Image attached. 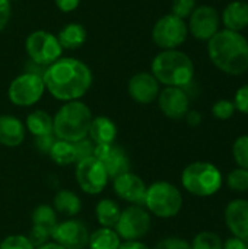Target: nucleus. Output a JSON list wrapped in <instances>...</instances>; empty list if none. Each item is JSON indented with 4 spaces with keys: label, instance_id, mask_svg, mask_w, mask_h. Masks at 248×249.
<instances>
[{
    "label": "nucleus",
    "instance_id": "45",
    "mask_svg": "<svg viewBox=\"0 0 248 249\" xmlns=\"http://www.w3.org/2000/svg\"><path fill=\"white\" fill-rule=\"evenodd\" d=\"M9 1H10V3H12V1H19V0H9Z\"/></svg>",
    "mask_w": 248,
    "mask_h": 249
},
{
    "label": "nucleus",
    "instance_id": "25",
    "mask_svg": "<svg viewBox=\"0 0 248 249\" xmlns=\"http://www.w3.org/2000/svg\"><path fill=\"white\" fill-rule=\"evenodd\" d=\"M25 128L28 133H31L34 137H42L50 136L53 133V117L44 111V109H35L26 115L25 120Z\"/></svg>",
    "mask_w": 248,
    "mask_h": 249
},
{
    "label": "nucleus",
    "instance_id": "4",
    "mask_svg": "<svg viewBox=\"0 0 248 249\" xmlns=\"http://www.w3.org/2000/svg\"><path fill=\"white\" fill-rule=\"evenodd\" d=\"M94 115L82 101L64 102L53 117V133L58 140L76 143L88 137Z\"/></svg>",
    "mask_w": 248,
    "mask_h": 249
},
{
    "label": "nucleus",
    "instance_id": "1",
    "mask_svg": "<svg viewBox=\"0 0 248 249\" xmlns=\"http://www.w3.org/2000/svg\"><path fill=\"white\" fill-rule=\"evenodd\" d=\"M45 90L61 102L80 101L92 86V71L89 66L73 57H60L45 67L42 73Z\"/></svg>",
    "mask_w": 248,
    "mask_h": 249
},
{
    "label": "nucleus",
    "instance_id": "30",
    "mask_svg": "<svg viewBox=\"0 0 248 249\" xmlns=\"http://www.w3.org/2000/svg\"><path fill=\"white\" fill-rule=\"evenodd\" d=\"M191 249H222L224 248V241L221 236L215 232H200L197 233L193 241H191Z\"/></svg>",
    "mask_w": 248,
    "mask_h": 249
},
{
    "label": "nucleus",
    "instance_id": "36",
    "mask_svg": "<svg viewBox=\"0 0 248 249\" xmlns=\"http://www.w3.org/2000/svg\"><path fill=\"white\" fill-rule=\"evenodd\" d=\"M95 147H96V144H95L89 137H85V139L76 142V143H75V149H76L77 162L82 160V159H86V158L94 156Z\"/></svg>",
    "mask_w": 248,
    "mask_h": 249
},
{
    "label": "nucleus",
    "instance_id": "41",
    "mask_svg": "<svg viewBox=\"0 0 248 249\" xmlns=\"http://www.w3.org/2000/svg\"><path fill=\"white\" fill-rule=\"evenodd\" d=\"M184 120H186V123L190 127H197L202 123V114L199 111H196V109H189V112L186 114Z\"/></svg>",
    "mask_w": 248,
    "mask_h": 249
},
{
    "label": "nucleus",
    "instance_id": "9",
    "mask_svg": "<svg viewBox=\"0 0 248 249\" xmlns=\"http://www.w3.org/2000/svg\"><path fill=\"white\" fill-rule=\"evenodd\" d=\"M152 226V216L145 209V206L130 204L121 210L120 219L115 225V232L123 242L129 241H142Z\"/></svg>",
    "mask_w": 248,
    "mask_h": 249
},
{
    "label": "nucleus",
    "instance_id": "44",
    "mask_svg": "<svg viewBox=\"0 0 248 249\" xmlns=\"http://www.w3.org/2000/svg\"><path fill=\"white\" fill-rule=\"evenodd\" d=\"M35 249H66V248H63L61 245L56 244L54 241H48V242H45V244H42V245L37 247Z\"/></svg>",
    "mask_w": 248,
    "mask_h": 249
},
{
    "label": "nucleus",
    "instance_id": "8",
    "mask_svg": "<svg viewBox=\"0 0 248 249\" xmlns=\"http://www.w3.org/2000/svg\"><path fill=\"white\" fill-rule=\"evenodd\" d=\"M44 92L45 85L42 76L32 71H25L10 82L7 88V98L15 107L28 108L39 102Z\"/></svg>",
    "mask_w": 248,
    "mask_h": 249
},
{
    "label": "nucleus",
    "instance_id": "22",
    "mask_svg": "<svg viewBox=\"0 0 248 249\" xmlns=\"http://www.w3.org/2000/svg\"><path fill=\"white\" fill-rule=\"evenodd\" d=\"M117 136H118V128L111 118H108L105 115H98V117L92 118L88 137L96 146L115 143Z\"/></svg>",
    "mask_w": 248,
    "mask_h": 249
},
{
    "label": "nucleus",
    "instance_id": "33",
    "mask_svg": "<svg viewBox=\"0 0 248 249\" xmlns=\"http://www.w3.org/2000/svg\"><path fill=\"white\" fill-rule=\"evenodd\" d=\"M235 105L232 101L229 99H219L213 104L212 107V115L216 118V120H221V121H227L229 120L234 114H235Z\"/></svg>",
    "mask_w": 248,
    "mask_h": 249
},
{
    "label": "nucleus",
    "instance_id": "35",
    "mask_svg": "<svg viewBox=\"0 0 248 249\" xmlns=\"http://www.w3.org/2000/svg\"><path fill=\"white\" fill-rule=\"evenodd\" d=\"M153 249H191L189 241L178 238V236H168L156 242Z\"/></svg>",
    "mask_w": 248,
    "mask_h": 249
},
{
    "label": "nucleus",
    "instance_id": "27",
    "mask_svg": "<svg viewBox=\"0 0 248 249\" xmlns=\"http://www.w3.org/2000/svg\"><path fill=\"white\" fill-rule=\"evenodd\" d=\"M121 238L113 228H98L89 233V249H118L121 245Z\"/></svg>",
    "mask_w": 248,
    "mask_h": 249
},
{
    "label": "nucleus",
    "instance_id": "6",
    "mask_svg": "<svg viewBox=\"0 0 248 249\" xmlns=\"http://www.w3.org/2000/svg\"><path fill=\"white\" fill-rule=\"evenodd\" d=\"M145 209L158 219H172L183 209L181 191L168 181H156L146 188Z\"/></svg>",
    "mask_w": 248,
    "mask_h": 249
},
{
    "label": "nucleus",
    "instance_id": "7",
    "mask_svg": "<svg viewBox=\"0 0 248 249\" xmlns=\"http://www.w3.org/2000/svg\"><path fill=\"white\" fill-rule=\"evenodd\" d=\"M25 51L29 60L41 67H48L50 64L57 61L63 54V48L58 42L57 35L44 29L32 31L26 36Z\"/></svg>",
    "mask_w": 248,
    "mask_h": 249
},
{
    "label": "nucleus",
    "instance_id": "3",
    "mask_svg": "<svg viewBox=\"0 0 248 249\" xmlns=\"http://www.w3.org/2000/svg\"><path fill=\"white\" fill-rule=\"evenodd\" d=\"M151 73L159 82V85L186 88L193 82L194 63L183 51L162 50L155 55L151 64Z\"/></svg>",
    "mask_w": 248,
    "mask_h": 249
},
{
    "label": "nucleus",
    "instance_id": "37",
    "mask_svg": "<svg viewBox=\"0 0 248 249\" xmlns=\"http://www.w3.org/2000/svg\"><path fill=\"white\" fill-rule=\"evenodd\" d=\"M232 102H234L237 111H240L241 114L248 115V85L241 86L235 92V96H234V101Z\"/></svg>",
    "mask_w": 248,
    "mask_h": 249
},
{
    "label": "nucleus",
    "instance_id": "28",
    "mask_svg": "<svg viewBox=\"0 0 248 249\" xmlns=\"http://www.w3.org/2000/svg\"><path fill=\"white\" fill-rule=\"evenodd\" d=\"M48 156L58 166H69V165H76L77 163L75 143L64 142V140L57 139L54 142V144L51 146V149L48 152Z\"/></svg>",
    "mask_w": 248,
    "mask_h": 249
},
{
    "label": "nucleus",
    "instance_id": "31",
    "mask_svg": "<svg viewBox=\"0 0 248 249\" xmlns=\"http://www.w3.org/2000/svg\"><path fill=\"white\" fill-rule=\"evenodd\" d=\"M232 156L238 168L248 171V134L237 137L232 144Z\"/></svg>",
    "mask_w": 248,
    "mask_h": 249
},
{
    "label": "nucleus",
    "instance_id": "19",
    "mask_svg": "<svg viewBox=\"0 0 248 249\" xmlns=\"http://www.w3.org/2000/svg\"><path fill=\"white\" fill-rule=\"evenodd\" d=\"M224 219L231 235L248 244V200L235 198L229 201L225 207Z\"/></svg>",
    "mask_w": 248,
    "mask_h": 249
},
{
    "label": "nucleus",
    "instance_id": "12",
    "mask_svg": "<svg viewBox=\"0 0 248 249\" xmlns=\"http://www.w3.org/2000/svg\"><path fill=\"white\" fill-rule=\"evenodd\" d=\"M51 241L66 249H85L89 242L86 223L75 217L58 222L51 233Z\"/></svg>",
    "mask_w": 248,
    "mask_h": 249
},
{
    "label": "nucleus",
    "instance_id": "42",
    "mask_svg": "<svg viewBox=\"0 0 248 249\" xmlns=\"http://www.w3.org/2000/svg\"><path fill=\"white\" fill-rule=\"evenodd\" d=\"M222 249H248V244L238 239V238H228L227 241H224V248Z\"/></svg>",
    "mask_w": 248,
    "mask_h": 249
},
{
    "label": "nucleus",
    "instance_id": "32",
    "mask_svg": "<svg viewBox=\"0 0 248 249\" xmlns=\"http://www.w3.org/2000/svg\"><path fill=\"white\" fill-rule=\"evenodd\" d=\"M0 249H35V245L25 235H9L0 242Z\"/></svg>",
    "mask_w": 248,
    "mask_h": 249
},
{
    "label": "nucleus",
    "instance_id": "26",
    "mask_svg": "<svg viewBox=\"0 0 248 249\" xmlns=\"http://www.w3.org/2000/svg\"><path fill=\"white\" fill-rule=\"evenodd\" d=\"M121 214L120 204L113 198H102L95 206V217L101 228H115Z\"/></svg>",
    "mask_w": 248,
    "mask_h": 249
},
{
    "label": "nucleus",
    "instance_id": "5",
    "mask_svg": "<svg viewBox=\"0 0 248 249\" xmlns=\"http://www.w3.org/2000/svg\"><path fill=\"white\" fill-rule=\"evenodd\" d=\"M224 177L219 168L210 162L196 160L189 163L181 172L183 188L200 198L212 197L222 188Z\"/></svg>",
    "mask_w": 248,
    "mask_h": 249
},
{
    "label": "nucleus",
    "instance_id": "15",
    "mask_svg": "<svg viewBox=\"0 0 248 249\" xmlns=\"http://www.w3.org/2000/svg\"><path fill=\"white\" fill-rule=\"evenodd\" d=\"M158 107L170 120H183L190 109V98L184 88L165 86L158 95Z\"/></svg>",
    "mask_w": 248,
    "mask_h": 249
},
{
    "label": "nucleus",
    "instance_id": "17",
    "mask_svg": "<svg viewBox=\"0 0 248 249\" xmlns=\"http://www.w3.org/2000/svg\"><path fill=\"white\" fill-rule=\"evenodd\" d=\"M146 182L134 172L129 171L124 172L113 179V190L114 194L129 204L143 206L145 196H146Z\"/></svg>",
    "mask_w": 248,
    "mask_h": 249
},
{
    "label": "nucleus",
    "instance_id": "23",
    "mask_svg": "<svg viewBox=\"0 0 248 249\" xmlns=\"http://www.w3.org/2000/svg\"><path fill=\"white\" fill-rule=\"evenodd\" d=\"M53 209L57 212V214L72 219V217H76L82 212V200L72 190L63 188L54 194Z\"/></svg>",
    "mask_w": 248,
    "mask_h": 249
},
{
    "label": "nucleus",
    "instance_id": "29",
    "mask_svg": "<svg viewBox=\"0 0 248 249\" xmlns=\"http://www.w3.org/2000/svg\"><path fill=\"white\" fill-rule=\"evenodd\" d=\"M227 187L237 194H246L248 193V171L243 168H235L227 175Z\"/></svg>",
    "mask_w": 248,
    "mask_h": 249
},
{
    "label": "nucleus",
    "instance_id": "20",
    "mask_svg": "<svg viewBox=\"0 0 248 249\" xmlns=\"http://www.w3.org/2000/svg\"><path fill=\"white\" fill-rule=\"evenodd\" d=\"M26 128L23 121L10 114L0 115V144L4 147H18L23 143Z\"/></svg>",
    "mask_w": 248,
    "mask_h": 249
},
{
    "label": "nucleus",
    "instance_id": "18",
    "mask_svg": "<svg viewBox=\"0 0 248 249\" xmlns=\"http://www.w3.org/2000/svg\"><path fill=\"white\" fill-rule=\"evenodd\" d=\"M161 92V85L152 73L140 71L133 74L127 82L129 96L140 105H149L158 99Z\"/></svg>",
    "mask_w": 248,
    "mask_h": 249
},
{
    "label": "nucleus",
    "instance_id": "38",
    "mask_svg": "<svg viewBox=\"0 0 248 249\" xmlns=\"http://www.w3.org/2000/svg\"><path fill=\"white\" fill-rule=\"evenodd\" d=\"M57 140V137L54 134H50V136H42V137H35V147L41 152V153H47L50 152L51 146L54 144V142Z\"/></svg>",
    "mask_w": 248,
    "mask_h": 249
},
{
    "label": "nucleus",
    "instance_id": "21",
    "mask_svg": "<svg viewBox=\"0 0 248 249\" xmlns=\"http://www.w3.org/2000/svg\"><path fill=\"white\" fill-rule=\"evenodd\" d=\"M221 22L224 23L225 29L241 32L248 26V3L243 0H232L229 1L221 16Z\"/></svg>",
    "mask_w": 248,
    "mask_h": 249
},
{
    "label": "nucleus",
    "instance_id": "11",
    "mask_svg": "<svg viewBox=\"0 0 248 249\" xmlns=\"http://www.w3.org/2000/svg\"><path fill=\"white\" fill-rule=\"evenodd\" d=\"M76 182L80 191L88 196H98L101 194L110 181V177L102 166V163L95 158H86L76 163Z\"/></svg>",
    "mask_w": 248,
    "mask_h": 249
},
{
    "label": "nucleus",
    "instance_id": "2",
    "mask_svg": "<svg viewBox=\"0 0 248 249\" xmlns=\"http://www.w3.org/2000/svg\"><path fill=\"white\" fill-rule=\"evenodd\" d=\"M210 61L221 71L240 76L248 70V41L241 32L219 29L208 41Z\"/></svg>",
    "mask_w": 248,
    "mask_h": 249
},
{
    "label": "nucleus",
    "instance_id": "16",
    "mask_svg": "<svg viewBox=\"0 0 248 249\" xmlns=\"http://www.w3.org/2000/svg\"><path fill=\"white\" fill-rule=\"evenodd\" d=\"M94 156L102 163L110 179H114L115 177L130 171V166H132L130 158L127 152L117 143L96 146Z\"/></svg>",
    "mask_w": 248,
    "mask_h": 249
},
{
    "label": "nucleus",
    "instance_id": "24",
    "mask_svg": "<svg viewBox=\"0 0 248 249\" xmlns=\"http://www.w3.org/2000/svg\"><path fill=\"white\" fill-rule=\"evenodd\" d=\"M86 28L82 23L70 22L64 25L57 34L58 42L63 50H77L86 42Z\"/></svg>",
    "mask_w": 248,
    "mask_h": 249
},
{
    "label": "nucleus",
    "instance_id": "39",
    "mask_svg": "<svg viewBox=\"0 0 248 249\" xmlns=\"http://www.w3.org/2000/svg\"><path fill=\"white\" fill-rule=\"evenodd\" d=\"M12 16V3L9 0H0V32L7 26Z\"/></svg>",
    "mask_w": 248,
    "mask_h": 249
},
{
    "label": "nucleus",
    "instance_id": "10",
    "mask_svg": "<svg viewBox=\"0 0 248 249\" xmlns=\"http://www.w3.org/2000/svg\"><path fill=\"white\" fill-rule=\"evenodd\" d=\"M187 22L172 13L159 18L152 28V41L161 50H177L187 39Z\"/></svg>",
    "mask_w": 248,
    "mask_h": 249
},
{
    "label": "nucleus",
    "instance_id": "43",
    "mask_svg": "<svg viewBox=\"0 0 248 249\" xmlns=\"http://www.w3.org/2000/svg\"><path fill=\"white\" fill-rule=\"evenodd\" d=\"M118 249H152L149 248L146 244H143L142 241H129V242H121Z\"/></svg>",
    "mask_w": 248,
    "mask_h": 249
},
{
    "label": "nucleus",
    "instance_id": "14",
    "mask_svg": "<svg viewBox=\"0 0 248 249\" xmlns=\"http://www.w3.org/2000/svg\"><path fill=\"white\" fill-rule=\"evenodd\" d=\"M57 216H58L57 212L50 204H39L32 210V214H31L32 226H31V232L28 238L35 245V248L51 239L53 229L58 223Z\"/></svg>",
    "mask_w": 248,
    "mask_h": 249
},
{
    "label": "nucleus",
    "instance_id": "34",
    "mask_svg": "<svg viewBox=\"0 0 248 249\" xmlns=\"http://www.w3.org/2000/svg\"><path fill=\"white\" fill-rule=\"evenodd\" d=\"M196 7H197V0H172L171 13L181 19H186L193 13Z\"/></svg>",
    "mask_w": 248,
    "mask_h": 249
},
{
    "label": "nucleus",
    "instance_id": "13",
    "mask_svg": "<svg viewBox=\"0 0 248 249\" xmlns=\"http://www.w3.org/2000/svg\"><path fill=\"white\" fill-rule=\"evenodd\" d=\"M221 25V16L213 6L202 4L197 6L193 13L189 16V34H191L196 39L209 41L218 31Z\"/></svg>",
    "mask_w": 248,
    "mask_h": 249
},
{
    "label": "nucleus",
    "instance_id": "40",
    "mask_svg": "<svg viewBox=\"0 0 248 249\" xmlns=\"http://www.w3.org/2000/svg\"><path fill=\"white\" fill-rule=\"evenodd\" d=\"M56 7L63 12V13H70L73 10H76L80 4V0H54Z\"/></svg>",
    "mask_w": 248,
    "mask_h": 249
}]
</instances>
